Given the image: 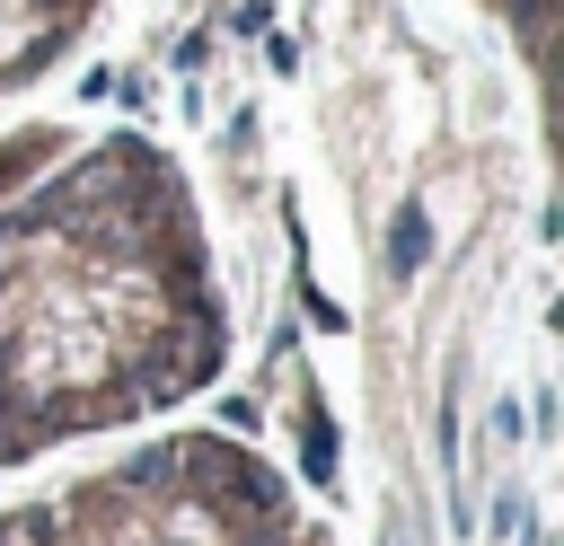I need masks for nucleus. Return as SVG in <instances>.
I'll list each match as a JSON object with an SVG mask.
<instances>
[{
  "label": "nucleus",
  "mask_w": 564,
  "mask_h": 546,
  "mask_svg": "<svg viewBox=\"0 0 564 546\" xmlns=\"http://www.w3.org/2000/svg\"><path fill=\"white\" fill-rule=\"evenodd\" d=\"M229 361V299L167 141L18 123L0 141V467L150 432Z\"/></svg>",
  "instance_id": "obj_1"
},
{
  "label": "nucleus",
  "mask_w": 564,
  "mask_h": 546,
  "mask_svg": "<svg viewBox=\"0 0 564 546\" xmlns=\"http://www.w3.org/2000/svg\"><path fill=\"white\" fill-rule=\"evenodd\" d=\"M0 546H335L300 484L229 432H159L0 502Z\"/></svg>",
  "instance_id": "obj_2"
},
{
  "label": "nucleus",
  "mask_w": 564,
  "mask_h": 546,
  "mask_svg": "<svg viewBox=\"0 0 564 546\" xmlns=\"http://www.w3.org/2000/svg\"><path fill=\"white\" fill-rule=\"evenodd\" d=\"M88 18H97V0H0V97L62 70L70 44L88 35Z\"/></svg>",
  "instance_id": "obj_3"
},
{
  "label": "nucleus",
  "mask_w": 564,
  "mask_h": 546,
  "mask_svg": "<svg viewBox=\"0 0 564 546\" xmlns=\"http://www.w3.org/2000/svg\"><path fill=\"white\" fill-rule=\"evenodd\" d=\"M485 9H494V18L520 35V53H529V62L546 53V0H485Z\"/></svg>",
  "instance_id": "obj_4"
}]
</instances>
